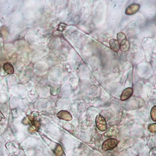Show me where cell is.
Listing matches in <instances>:
<instances>
[{"label": "cell", "mask_w": 156, "mask_h": 156, "mask_svg": "<svg viewBox=\"0 0 156 156\" xmlns=\"http://www.w3.org/2000/svg\"><path fill=\"white\" fill-rule=\"evenodd\" d=\"M119 144V141L115 139L110 138L106 140L103 143L102 149L104 151H108L116 147Z\"/></svg>", "instance_id": "6da1fadb"}, {"label": "cell", "mask_w": 156, "mask_h": 156, "mask_svg": "<svg viewBox=\"0 0 156 156\" xmlns=\"http://www.w3.org/2000/svg\"><path fill=\"white\" fill-rule=\"evenodd\" d=\"M96 124L97 128L100 130L105 131L107 128V123L105 119L102 115L99 114L96 118Z\"/></svg>", "instance_id": "7a4b0ae2"}, {"label": "cell", "mask_w": 156, "mask_h": 156, "mask_svg": "<svg viewBox=\"0 0 156 156\" xmlns=\"http://www.w3.org/2000/svg\"><path fill=\"white\" fill-rule=\"evenodd\" d=\"M140 9V5L138 4H133L130 5L126 10L125 14L127 15L134 14L138 11Z\"/></svg>", "instance_id": "3957f363"}, {"label": "cell", "mask_w": 156, "mask_h": 156, "mask_svg": "<svg viewBox=\"0 0 156 156\" xmlns=\"http://www.w3.org/2000/svg\"><path fill=\"white\" fill-rule=\"evenodd\" d=\"M133 93V89L127 88L123 90L121 95V100L122 101L126 100L132 96Z\"/></svg>", "instance_id": "277c9868"}, {"label": "cell", "mask_w": 156, "mask_h": 156, "mask_svg": "<svg viewBox=\"0 0 156 156\" xmlns=\"http://www.w3.org/2000/svg\"><path fill=\"white\" fill-rule=\"evenodd\" d=\"M57 116L60 119L65 121H70L72 120V115L68 111L64 110L60 111L58 113Z\"/></svg>", "instance_id": "5b68a950"}, {"label": "cell", "mask_w": 156, "mask_h": 156, "mask_svg": "<svg viewBox=\"0 0 156 156\" xmlns=\"http://www.w3.org/2000/svg\"><path fill=\"white\" fill-rule=\"evenodd\" d=\"M110 47L112 49V50L114 52H117L120 50L121 45L119 43L117 40L115 39H111L109 41Z\"/></svg>", "instance_id": "8992f818"}, {"label": "cell", "mask_w": 156, "mask_h": 156, "mask_svg": "<svg viewBox=\"0 0 156 156\" xmlns=\"http://www.w3.org/2000/svg\"><path fill=\"white\" fill-rule=\"evenodd\" d=\"M117 41L120 44L121 47L125 45L127 42V39L126 36L125 35V34L123 32H119L117 36Z\"/></svg>", "instance_id": "52a82bcc"}, {"label": "cell", "mask_w": 156, "mask_h": 156, "mask_svg": "<svg viewBox=\"0 0 156 156\" xmlns=\"http://www.w3.org/2000/svg\"><path fill=\"white\" fill-rule=\"evenodd\" d=\"M3 69L6 73L9 75L13 74L14 72V69L12 64L6 62L3 66Z\"/></svg>", "instance_id": "ba28073f"}, {"label": "cell", "mask_w": 156, "mask_h": 156, "mask_svg": "<svg viewBox=\"0 0 156 156\" xmlns=\"http://www.w3.org/2000/svg\"><path fill=\"white\" fill-rule=\"evenodd\" d=\"M54 152L56 156H62V155H63V149H62V146L60 144H58L56 148L54 150Z\"/></svg>", "instance_id": "9c48e42d"}, {"label": "cell", "mask_w": 156, "mask_h": 156, "mask_svg": "<svg viewBox=\"0 0 156 156\" xmlns=\"http://www.w3.org/2000/svg\"><path fill=\"white\" fill-rule=\"evenodd\" d=\"M151 116L152 120L153 121H156V106L153 107L151 111Z\"/></svg>", "instance_id": "30bf717a"}, {"label": "cell", "mask_w": 156, "mask_h": 156, "mask_svg": "<svg viewBox=\"0 0 156 156\" xmlns=\"http://www.w3.org/2000/svg\"><path fill=\"white\" fill-rule=\"evenodd\" d=\"M149 130L150 132L153 133H156V123H153V124H151L149 125L148 127Z\"/></svg>", "instance_id": "8fae6325"}, {"label": "cell", "mask_w": 156, "mask_h": 156, "mask_svg": "<svg viewBox=\"0 0 156 156\" xmlns=\"http://www.w3.org/2000/svg\"><path fill=\"white\" fill-rule=\"evenodd\" d=\"M130 43L128 42H127L126 44L125 45H123V46H122L120 48L121 49L122 51L123 52H126L127 50L129 49V48H130Z\"/></svg>", "instance_id": "7c38bea8"}, {"label": "cell", "mask_w": 156, "mask_h": 156, "mask_svg": "<svg viewBox=\"0 0 156 156\" xmlns=\"http://www.w3.org/2000/svg\"><path fill=\"white\" fill-rule=\"evenodd\" d=\"M66 25L64 23H61L59 24L58 28H57L58 31H63L64 29H65Z\"/></svg>", "instance_id": "4fadbf2b"}, {"label": "cell", "mask_w": 156, "mask_h": 156, "mask_svg": "<svg viewBox=\"0 0 156 156\" xmlns=\"http://www.w3.org/2000/svg\"><path fill=\"white\" fill-rule=\"evenodd\" d=\"M3 118L5 119V117H4V115H3V114H1V112H0V120H1V118Z\"/></svg>", "instance_id": "5bb4252c"}, {"label": "cell", "mask_w": 156, "mask_h": 156, "mask_svg": "<svg viewBox=\"0 0 156 156\" xmlns=\"http://www.w3.org/2000/svg\"><path fill=\"white\" fill-rule=\"evenodd\" d=\"M1 34L0 33V38H1Z\"/></svg>", "instance_id": "9a60e30c"}]
</instances>
